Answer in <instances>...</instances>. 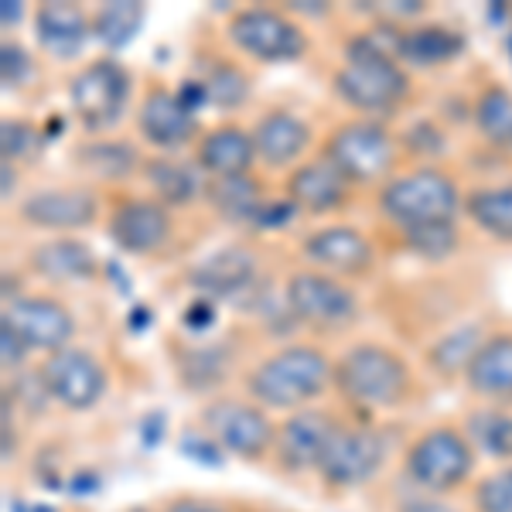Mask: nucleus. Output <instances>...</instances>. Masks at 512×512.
Segmentation results:
<instances>
[{"label": "nucleus", "instance_id": "nucleus-33", "mask_svg": "<svg viewBox=\"0 0 512 512\" xmlns=\"http://www.w3.org/2000/svg\"><path fill=\"white\" fill-rule=\"evenodd\" d=\"M79 161L99 178H123L134 171L137 154L127 144H117V140H96V144L82 147Z\"/></svg>", "mask_w": 512, "mask_h": 512}, {"label": "nucleus", "instance_id": "nucleus-20", "mask_svg": "<svg viewBox=\"0 0 512 512\" xmlns=\"http://www.w3.org/2000/svg\"><path fill=\"white\" fill-rule=\"evenodd\" d=\"M35 35H38V45L45 48L48 55H55V59H76L82 48H86L89 35H93V21H89L76 4L52 0V4L38 7Z\"/></svg>", "mask_w": 512, "mask_h": 512}, {"label": "nucleus", "instance_id": "nucleus-35", "mask_svg": "<svg viewBox=\"0 0 512 512\" xmlns=\"http://www.w3.org/2000/svg\"><path fill=\"white\" fill-rule=\"evenodd\" d=\"M403 236H407L410 250L427 256V260H444V256H451L454 246H458V226H454V219L427 222V226L407 229Z\"/></svg>", "mask_w": 512, "mask_h": 512}, {"label": "nucleus", "instance_id": "nucleus-22", "mask_svg": "<svg viewBox=\"0 0 512 512\" xmlns=\"http://www.w3.org/2000/svg\"><path fill=\"white\" fill-rule=\"evenodd\" d=\"M256 161V147L253 134H246L243 127H216L202 137L198 144V168L209 178H236V175H250Z\"/></svg>", "mask_w": 512, "mask_h": 512}, {"label": "nucleus", "instance_id": "nucleus-37", "mask_svg": "<svg viewBox=\"0 0 512 512\" xmlns=\"http://www.w3.org/2000/svg\"><path fill=\"white\" fill-rule=\"evenodd\" d=\"M475 502L482 512H512V468L485 478L475 492Z\"/></svg>", "mask_w": 512, "mask_h": 512}, {"label": "nucleus", "instance_id": "nucleus-23", "mask_svg": "<svg viewBox=\"0 0 512 512\" xmlns=\"http://www.w3.org/2000/svg\"><path fill=\"white\" fill-rule=\"evenodd\" d=\"M465 376L475 393L489 400H512V335L485 338Z\"/></svg>", "mask_w": 512, "mask_h": 512}, {"label": "nucleus", "instance_id": "nucleus-15", "mask_svg": "<svg viewBox=\"0 0 512 512\" xmlns=\"http://www.w3.org/2000/svg\"><path fill=\"white\" fill-rule=\"evenodd\" d=\"M304 260L318 270H328L335 277H362L366 270H373V243L352 226H332L318 229L304 239L301 246Z\"/></svg>", "mask_w": 512, "mask_h": 512}, {"label": "nucleus", "instance_id": "nucleus-29", "mask_svg": "<svg viewBox=\"0 0 512 512\" xmlns=\"http://www.w3.org/2000/svg\"><path fill=\"white\" fill-rule=\"evenodd\" d=\"M465 212L482 233L512 243V185L478 188L465 198Z\"/></svg>", "mask_w": 512, "mask_h": 512}, {"label": "nucleus", "instance_id": "nucleus-6", "mask_svg": "<svg viewBox=\"0 0 512 512\" xmlns=\"http://www.w3.org/2000/svg\"><path fill=\"white\" fill-rule=\"evenodd\" d=\"M72 113L86 130H110L123 117L130 99V72L113 59H99L79 72L69 86Z\"/></svg>", "mask_w": 512, "mask_h": 512}, {"label": "nucleus", "instance_id": "nucleus-8", "mask_svg": "<svg viewBox=\"0 0 512 512\" xmlns=\"http://www.w3.org/2000/svg\"><path fill=\"white\" fill-rule=\"evenodd\" d=\"M472 444L451 427H434L407 454V472L417 485L434 492L458 489L472 475Z\"/></svg>", "mask_w": 512, "mask_h": 512}, {"label": "nucleus", "instance_id": "nucleus-5", "mask_svg": "<svg viewBox=\"0 0 512 512\" xmlns=\"http://www.w3.org/2000/svg\"><path fill=\"white\" fill-rule=\"evenodd\" d=\"M325 158L349 181L369 185V181H379L393 171L396 140L390 137V130L373 120H352L332 130L325 144Z\"/></svg>", "mask_w": 512, "mask_h": 512}, {"label": "nucleus", "instance_id": "nucleus-21", "mask_svg": "<svg viewBox=\"0 0 512 512\" xmlns=\"http://www.w3.org/2000/svg\"><path fill=\"white\" fill-rule=\"evenodd\" d=\"M253 147H256V158L263 164L287 168V164L301 161V154L311 147V130L294 113L274 110L253 127Z\"/></svg>", "mask_w": 512, "mask_h": 512}, {"label": "nucleus", "instance_id": "nucleus-9", "mask_svg": "<svg viewBox=\"0 0 512 512\" xmlns=\"http://www.w3.org/2000/svg\"><path fill=\"white\" fill-rule=\"evenodd\" d=\"M287 308L315 328H342L359 315V301L342 280L301 270L287 280Z\"/></svg>", "mask_w": 512, "mask_h": 512}, {"label": "nucleus", "instance_id": "nucleus-31", "mask_svg": "<svg viewBox=\"0 0 512 512\" xmlns=\"http://www.w3.org/2000/svg\"><path fill=\"white\" fill-rule=\"evenodd\" d=\"M475 127L489 144L512 151V93L502 86H489L475 103Z\"/></svg>", "mask_w": 512, "mask_h": 512}, {"label": "nucleus", "instance_id": "nucleus-42", "mask_svg": "<svg viewBox=\"0 0 512 512\" xmlns=\"http://www.w3.org/2000/svg\"><path fill=\"white\" fill-rule=\"evenodd\" d=\"M0 11H4V28H11V21L21 18V7L14 4V0H4V4H0Z\"/></svg>", "mask_w": 512, "mask_h": 512}, {"label": "nucleus", "instance_id": "nucleus-27", "mask_svg": "<svg viewBox=\"0 0 512 512\" xmlns=\"http://www.w3.org/2000/svg\"><path fill=\"white\" fill-rule=\"evenodd\" d=\"M205 198L212 202V209L229 222H256L263 212V188L256 185L253 175H236V178H209V192Z\"/></svg>", "mask_w": 512, "mask_h": 512}, {"label": "nucleus", "instance_id": "nucleus-30", "mask_svg": "<svg viewBox=\"0 0 512 512\" xmlns=\"http://www.w3.org/2000/svg\"><path fill=\"white\" fill-rule=\"evenodd\" d=\"M147 18V7L140 0H110L96 11L93 18V35L96 41H103L106 48H123L134 41V35L140 31V24Z\"/></svg>", "mask_w": 512, "mask_h": 512}, {"label": "nucleus", "instance_id": "nucleus-14", "mask_svg": "<svg viewBox=\"0 0 512 512\" xmlns=\"http://www.w3.org/2000/svg\"><path fill=\"white\" fill-rule=\"evenodd\" d=\"M137 130L158 151H178V147L192 144L198 120L195 110L181 99V93L171 89H154L144 96L137 110Z\"/></svg>", "mask_w": 512, "mask_h": 512}, {"label": "nucleus", "instance_id": "nucleus-12", "mask_svg": "<svg viewBox=\"0 0 512 512\" xmlns=\"http://www.w3.org/2000/svg\"><path fill=\"white\" fill-rule=\"evenodd\" d=\"M205 424L222 451L236 454V458H260L274 441V424L260 407L239 400H219L205 410Z\"/></svg>", "mask_w": 512, "mask_h": 512}, {"label": "nucleus", "instance_id": "nucleus-40", "mask_svg": "<svg viewBox=\"0 0 512 512\" xmlns=\"http://www.w3.org/2000/svg\"><path fill=\"white\" fill-rule=\"evenodd\" d=\"M24 352H28V345L21 342L18 332L0 321V362H4V369H18L24 362Z\"/></svg>", "mask_w": 512, "mask_h": 512}, {"label": "nucleus", "instance_id": "nucleus-38", "mask_svg": "<svg viewBox=\"0 0 512 512\" xmlns=\"http://www.w3.org/2000/svg\"><path fill=\"white\" fill-rule=\"evenodd\" d=\"M0 134H4V161L28 158V154H35V147L41 144V134L24 120H4Z\"/></svg>", "mask_w": 512, "mask_h": 512}, {"label": "nucleus", "instance_id": "nucleus-16", "mask_svg": "<svg viewBox=\"0 0 512 512\" xmlns=\"http://www.w3.org/2000/svg\"><path fill=\"white\" fill-rule=\"evenodd\" d=\"M110 233L120 250L127 253H154L171 239V216L158 198H134L113 212Z\"/></svg>", "mask_w": 512, "mask_h": 512}, {"label": "nucleus", "instance_id": "nucleus-44", "mask_svg": "<svg viewBox=\"0 0 512 512\" xmlns=\"http://www.w3.org/2000/svg\"><path fill=\"white\" fill-rule=\"evenodd\" d=\"M130 512H147V509H130Z\"/></svg>", "mask_w": 512, "mask_h": 512}, {"label": "nucleus", "instance_id": "nucleus-36", "mask_svg": "<svg viewBox=\"0 0 512 512\" xmlns=\"http://www.w3.org/2000/svg\"><path fill=\"white\" fill-rule=\"evenodd\" d=\"M246 93H250V82H246L243 72L233 69V65H219V69L205 79V96L216 106H226V110L243 103Z\"/></svg>", "mask_w": 512, "mask_h": 512}, {"label": "nucleus", "instance_id": "nucleus-32", "mask_svg": "<svg viewBox=\"0 0 512 512\" xmlns=\"http://www.w3.org/2000/svg\"><path fill=\"white\" fill-rule=\"evenodd\" d=\"M478 349H482V328L465 325V328H458V332L444 335L441 342L434 345L431 362L441 369V373H458V369L468 373V366H472Z\"/></svg>", "mask_w": 512, "mask_h": 512}, {"label": "nucleus", "instance_id": "nucleus-45", "mask_svg": "<svg viewBox=\"0 0 512 512\" xmlns=\"http://www.w3.org/2000/svg\"><path fill=\"white\" fill-rule=\"evenodd\" d=\"M509 48H512V38H509Z\"/></svg>", "mask_w": 512, "mask_h": 512}, {"label": "nucleus", "instance_id": "nucleus-41", "mask_svg": "<svg viewBox=\"0 0 512 512\" xmlns=\"http://www.w3.org/2000/svg\"><path fill=\"white\" fill-rule=\"evenodd\" d=\"M164 512H222V509L212 506V502H202V499H178V502H168Z\"/></svg>", "mask_w": 512, "mask_h": 512}, {"label": "nucleus", "instance_id": "nucleus-24", "mask_svg": "<svg viewBox=\"0 0 512 512\" xmlns=\"http://www.w3.org/2000/svg\"><path fill=\"white\" fill-rule=\"evenodd\" d=\"M195 284L209 297H243L256 284V263L243 250H222L195 270Z\"/></svg>", "mask_w": 512, "mask_h": 512}, {"label": "nucleus", "instance_id": "nucleus-4", "mask_svg": "<svg viewBox=\"0 0 512 512\" xmlns=\"http://www.w3.org/2000/svg\"><path fill=\"white\" fill-rule=\"evenodd\" d=\"M335 93L362 113H386L400 106L410 93V79L400 62L369 55L349 45V59L335 72Z\"/></svg>", "mask_w": 512, "mask_h": 512}, {"label": "nucleus", "instance_id": "nucleus-1", "mask_svg": "<svg viewBox=\"0 0 512 512\" xmlns=\"http://www.w3.org/2000/svg\"><path fill=\"white\" fill-rule=\"evenodd\" d=\"M332 379L335 369L325 352L311 349V345H291V349H280L267 362H260L246 379V390L263 407L291 410L325 393Z\"/></svg>", "mask_w": 512, "mask_h": 512}, {"label": "nucleus", "instance_id": "nucleus-25", "mask_svg": "<svg viewBox=\"0 0 512 512\" xmlns=\"http://www.w3.org/2000/svg\"><path fill=\"white\" fill-rule=\"evenodd\" d=\"M461 52H465V38L444 24H420V28L403 31L400 41V62L414 65V69H441Z\"/></svg>", "mask_w": 512, "mask_h": 512}, {"label": "nucleus", "instance_id": "nucleus-7", "mask_svg": "<svg viewBox=\"0 0 512 512\" xmlns=\"http://www.w3.org/2000/svg\"><path fill=\"white\" fill-rule=\"evenodd\" d=\"M229 38L236 48L260 62H297L308 52L301 24H294L287 14L270 7H246L229 21Z\"/></svg>", "mask_w": 512, "mask_h": 512}, {"label": "nucleus", "instance_id": "nucleus-13", "mask_svg": "<svg viewBox=\"0 0 512 512\" xmlns=\"http://www.w3.org/2000/svg\"><path fill=\"white\" fill-rule=\"evenodd\" d=\"M4 325H11L28 349L62 352L76 335V318L52 297H18L4 311Z\"/></svg>", "mask_w": 512, "mask_h": 512}, {"label": "nucleus", "instance_id": "nucleus-3", "mask_svg": "<svg viewBox=\"0 0 512 512\" xmlns=\"http://www.w3.org/2000/svg\"><path fill=\"white\" fill-rule=\"evenodd\" d=\"M338 390L359 407H390L407 393V366L383 345H355L335 366Z\"/></svg>", "mask_w": 512, "mask_h": 512}, {"label": "nucleus", "instance_id": "nucleus-18", "mask_svg": "<svg viewBox=\"0 0 512 512\" xmlns=\"http://www.w3.org/2000/svg\"><path fill=\"white\" fill-rule=\"evenodd\" d=\"M338 431V424L325 410H301L280 427L277 437V451L280 461L291 465L294 472H304V468H318L321 458H325L328 444Z\"/></svg>", "mask_w": 512, "mask_h": 512}, {"label": "nucleus", "instance_id": "nucleus-10", "mask_svg": "<svg viewBox=\"0 0 512 512\" xmlns=\"http://www.w3.org/2000/svg\"><path fill=\"white\" fill-rule=\"evenodd\" d=\"M41 383L52 400H59L69 410H89L106 390V373L96 362V355L86 349H62L52 352L41 366Z\"/></svg>", "mask_w": 512, "mask_h": 512}, {"label": "nucleus", "instance_id": "nucleus-39", "mask_svg": "<svg viewBox=\"0 0 512 512\" xmlns=\"http://www.w3.org/2000/svg\"><path fill=\"white\" fill-rule=\"evenodd\" d=\"M4 62H0V69H4V86L7 89H14V86H21L24 76L31 72V62H28V55H24V48L18 45H4Z\"/></svg>", "mask_w": 512, "mask_h": 512}, {"label": "nucleus", "instance_id": "nucleus-17", "mask_svg": "<svg viewBox=\"0 0 512 512\" xmlns=\"http://www.w3.org/2000/svg\"><path fill=\"white\" fill-rule=\"evenodd\" d=\"M96 212V195L86 188H45L21 205V219L35 229H82L96 219Z\"/></svg>", "mask_w": 512, "mask_h": 512}, {"label": "nucleus", "instance_id": "nucleus-19", "mask_svg": "<svg viewBox=\"0 0 512 512\" xmlns=\"http://www.w3.org/2000/svg\"><path fill=\"white\" fill-rule=\"evenodd\" d=\"M287 198H291L297 209L325 216V212H335L338 205H345V198H349V178L328 158L308 161L287 181Z\"/></svg>", "mask_w": 512, "mask_h": 512}, {"label": "nucleus", "instance_id": "nucleus-26", "mask_svg": "<svg viewBox=\"0 0 512 512\" xmlns=\"http://www.w3.org/2000/svg\"><path fill=\"white\" fill-rule=\"evenodd\" d=\"M144 175L151 181L154 192H158L161 205H192L198 195L209 192L205 171L185 161H168V158L151 161Z\"/></svg>", "mask_w": 512, "mask_h": 512}, {"label": "nucleus", "instance_id": "nucleus-34", "mask_svg": "<svg viewBox=\"0 0 512 512\" xmlns=\"http://www.w3.org/2000/svg\"><path fill=\"white\" fill-rule=\"evenodd\" d=\"M468 434L478 441V448L489 451L492 458H512V417L499 410H482L468 420Z\"/></svg>", "mask_w": 512, "mask_h": 512}, {"label": "nucleus", "instance_id": "nucleus-28", "mask_svg": "<svg viewBox=\"0 0 512 512\" xmlns=\"http://www.w3.org/2000/svg\"><path fill=\"white\" fill-rule=\"evenodd\" d=\"M31 267L48 280H86L96 274V260L76 239H55V243L35 246Z\"/></svg>", "mask_w": 512, "mask_h": 512}, {"label": "nucleus", "instance_id": "nucleus-43", "mask_svg": "<svg viewBox=\"0 0 512 512\" xmlns=\"http://www.w3.org/2000/svg\"><path fill=\"white\" fill-rule=\"evenodd\" d=\"M14 168H11V161H4V198H11V185H14Z\"/></svg>", "mask_w": 512, "mask_h": 512}, {"label": "nucleus", "instance_id": "nucleus-2", "mask_svg": "<svg viewBox=\"0 0 512 512\" xmlns=\"http://www.w3.org/2000/svg\"><path fill=\"white\" fill-rule=\"evenodd\" d=\"M379 209L407 233V229L427 226V222H448L458 216L461 192L444 171L417 168L410 175L386 181L379 192Z\"/></svg>", "mask_w": 512, "mask_h": 512}, {"label": "nucleus", "instance_id": "nucleus-11", "mask_svg": "<svg viewBox=\"0 0 512 512\" xmlns=\"http://www.w3.org/2000/svg\"><path fill=\"white\" fill-rule=\"evenodd\" d=\"M386 458V444L379 434L362 431V427H338L332 444H328L325 458H321L318 472L335 489H349V485L369 482Z\"/></svg>", "mask_w": 512, "mask_h": 512}]
</instances>
